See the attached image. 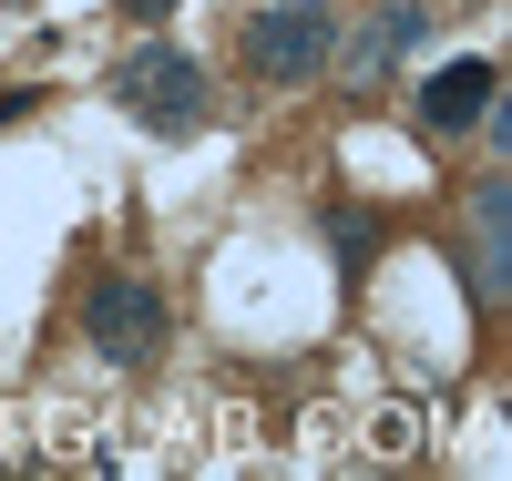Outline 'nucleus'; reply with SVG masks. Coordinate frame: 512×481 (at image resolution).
Wrapping results in <instances>:
<instances>
[{
	"mask_svg": "<svg viewBox=\"0 0 512 481\" xmlns=\"http://www.w3.org/2000/svg\"><path fill=\"white\" fill-rule=\"evenodd\" d=\"M113 103L144 123V134H195L205 123V72L195 52H175V41H144V52L113 62Z\"/></svg>",
	"mask_w": 512,
	"mask_h": 481,
	"instance_id": "f257e3e1",
	"label": "nucleus"
},
{
	"mask_svg": "<svg viewBox=\"0 0 512 481\" xmlns=\"http://www.w3.org/2000/svg\"><path fill=\"white\" fill-rule=\"evenodd\" d=\"M338 62V11L328 0H267L246 11V72L256 82H318Z\"/></svg>",
	"mask_w": 512,
	"mask_h": 481,
	"instance_id": "f03ea898",
	"label": "nucleus"
},
{
	"mask_svg": "<svg viewBox=\"0 0 512 481\" xmlns=\"http://www.w3.org/2000/svg\"><path fill=\"white\" fill-rule=\"evenodd\" d=\"M164 328H175V308H164L154 277H93V297H82V338H93L113 369H144L164 348Z\"/></svg>",
	"mask_w": 512,
	"mask_h": 481,
	"instance_id": "7ed1b4c3",
	"label": "nucleus"
},
{
	"mask_svg": "<svg viewBox=\"0 0 512 481\" xmlns=\"http://www.w3.org/2000/svg\"><path fill=\"white\" fill-rule=\"evenodd\" d=\"M492 93H502L492 62H441L420 82V134H472V123H492Z\"/></svg>",
	"mask_w": 512,
	"mask_h": 481,
	"instance_id": "20e7f679",
	"label": "nucleus"
},
{
	"mask_svg": "<svg viewBox=\"0 0 512 481\" xmlns=\"http://www.w3.org/2000/svg\"><path fill=\"white\" fill-rule=\"evenodd\" d=\"M420 31H431V11H420V0H379V21H369L359 41H338V52H349V72H359V82H379V72H390Z\"/></svg>",
	"mask_w": 512,
	"mask_h": 481,
	"instance_id": "39448f33",
	"label": "nucleus"
},
{
	"mask_svg": "<svg viewBox=\"0 0 512 481\" xmlns=\"http://www.w3.org/2000/svg\"><path fill=\"white\" fill-rule=\"evenodd\" d=\"M328 246H338V267H369V246H379V215H359V205H328Z\"/></svg>",
	"mask_w": 512,
	"mask_h": 481,
	"instance_id": "423d86ee",
	"label": "nucleus"
},
{
	"mask_svg": "<svg viewBox=\"0 0 512 481\" xmlns=\"http://www.w3.org/2000/svg\"><path fill=\"white\" fill-rule=\"evenodd\" d=\"M164 11H175V0H123V21H144V31H154Z\"/></svg>",
	"mask_w": 512,
	"mask_h": 481,
	"instance_id": "0eeeda50",
	"label": "nucleus"
}]
</instances>
